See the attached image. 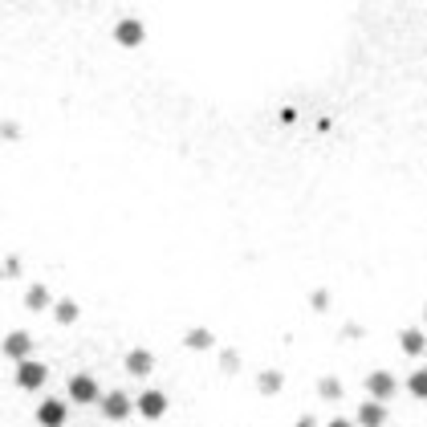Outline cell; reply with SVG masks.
<instances>
[{
  "label": "cell",
  "mask_w": 427,
  "mask_h": 427,
  "mask_svg": "<svg viewBox=\"0 0 427 427\" xmlns=\"http://www.w3.org/2000/svg\"><path fill=\"white\" fill-rule=\"evenodd\" d=\"M114 41H119L122 49H135L147 41V24L139 21V17H122L119 24H114Z\"/></svg>",
  "instance_id": "cell-1"
},
{
  "label": "cell",
  "mask_w": 427,
  "mask_h": 427,
  "mask_svg": "<svg viewBox=\"0 0 427 427\" xmlns=\"http://www.w3.org/2000/svg\"><path fill=\"white\" fill-rule=\"evenodd\" d=\"M45 379H49V366L37 362V358H29V362L17 366V387L21 391H37V387H45Z\"/></svg>",
  "instance_id": "cell-2"
},
{
  "label": "cell",
  "mask_w": 427,
  "mask_h": 427,
  "mask_svg": "<svg viewBox=\"0 0 427 427\" xmlns=\"http://www.w3.org/2000/svg\"><path fill=\"white\" fill-rule=\"evenodd\" d=\"M366 391H370V399H391L395 391H399V382H395V375H387V370H375V375H366Z\"/></svg>",
  "instance_id": "cell-3"
},
{
  "label": "cell",
  "mask_w": 427,
  "mask_h": 427,
  "mask_svg": "<svg viewBox=\"0 0 427 427\" xmlns=\"http://www.w3.org/2000/svg\"><path fill=\"white\" fill-rule=\"evenodd\" d=\"M29 350H33V338H29L24 330H13L8 338H4V354L13 358L17 366H21V362H29Z\"/></svg>",
  "instance_id": "cell-4"
},
{
  "label": "cell",
  "mask_w": 427,
  "mask_h": 427,
  "mask_svg": "<svg viewBox=\"0 0 427 427\" xmlns=\"http://www.w3.org/2000/svg\"><path fill=\"white\" fill-rule=\"evenodd\" d=\"M135 407L142 411V419H163L167 395H163V391H142L139 399H135Z\"/></svg>",
  "instance_id": "cell-5"
},
{
  "label": "cell",
  "mask_w": 427,
  "mask_h": 427,
  "mask_svg": "<svg viewBox=\"0 0 427 427\" xmlns=\"http://www.w3.org/2000/svg\"><path fill=\"white\" fill-rule=\"evenodd\" d=\"M70 399H77V403H94L98 399V382L90 379V375H73L70 379Z\"/></svg>",
  "instance_id": "cell-6"
},
{
  "label": "cell",
  "mask_w": 427,
  "mask_h": 427,
  "mask_svg": "<svg viewBox=\"0 0 427 427\" xmlns=\"http://www.w3.org/2000/svg\"><path fill=\"white\" fill-rule=\"evenodd\" d=\"M130 407H135V403H130L122 391H110V395L102 399V411H106V419H126V415H130Z\"/></svg>",
  "instance_id": "cell-7"
},
{
  "label": "cell",
  "mask_w": 427,
  "mask_h": 427,
  "mask_svg": "<svg viewBox=\"0 0 427 427\" xmlns=\"http://www.w3.org/2000/svg\"><path fill=\"white\" fill-rule=\"evenodd\" d=\"M358 424L362 427H382L387 424V407H382L379 399H366V403L358 407Z\"/></svg>",
  "instance_id": "cell-8"
},
{
  "label": "cell",
  "mask_w": 427,
  "mask_h": 427,
  "mask_svg": "<svg viewBox=\"0 0 427 427\" xmlns=\"http://www.w3.org/2000/svg\"><path fill=\"white\" fill-rule=\"evenodd\" d=\"M37 419H41V427H61V424H66V403L45 399V403L37 407Z\"/></svg>",
  "instance_id": "cell-9"
},
{
  "label": "cell",
  "mask_w": 427,
  "mask_h": 427,
  "mask_svg": "<svg viewBox=\"0 0 427 427\" xmlns=\"http://www.w3.org/2000/svg\"><path fill=\"white\" fill-rule=\"evenodd\" d=\"M126 370H130L135 379L151 375V370H155V354H151V350H130V354H126Z\"/></svg>",
  "instance_id": "cell-10"
},
{
  "label": "cell",
  "mask_w": 427,
  "mask_h": 427,
  "mask_svg": "<svg viewBox=\"0 0 427 427\" xmlns=\"http://www.w3.org/2000/svg\"><path fill=\"white\" fill-rule=\"evenodd\" d=\"M399 346H403V354H427V334L424 330H403L399 334Z\"/></svg>",
  "instance_id": "cell-11"
},
{
  "label": "cell",
  "mask_w": 427,
  "mask_h": 427,
  "mask_svg": "<svg viewBox=\"0 0 427 427\" xmlns=\"http://www.w3.org/2000/svg\"><path fill=\"white\" fill-rule=\"evenodd\" d=\"M24 306L33 309V313H41V309H49V306H53V301H49V289H45V285H33V289L24 293Z\"/></svg>",
  "instance_id": "cell-12"
},
{
  "label": "cell",
  "mask_w": 427,
  "mask_h": 427,
  "mask_svg": "<svg viewBox=\"0 0 427 427\" xmlns=\"http://www.w3.org/2000/svg\"><path fill=\"white\" fill-rule=\"evenodd\" d=\"M183 342H188V350H212V346H216V338L208 330H188Z\"/></svg>",
  "instance_id": "cell-13"
},
{
  "label": "cell",
  "mask_w": 427,
  "mask_h": 427,
  "mask_svg": "<svg viewBox=\"0 0 427 427\" xmlns=\"http://www.w3.org/2000/svg\"><path fill=\"white\" fill-rule=\"evenodd\" d=\"M53 317H57L61 326H73V322H77V301H57V306H53Z\"/></svg>",
  "instance_id": "cell-14"
},
{
  "label": "cell",
  "mask_w": 427,
  "mask_h": 427,
  "mask_svg": "<svg viewBox=\"0 0 427 427\" xmlns=\"http://www.w3.org/2000/svg\"><path fill=\"white\" fill-rule=\"evenodd\" d=\"M407 391H411V395H419V399H427V366H424V370H415V375L407 379Z\"/></svg>",
  "instance_id": "cell-15"
},
{
  "label": "cell",
  "mask_w": 427,
  "mask_h": 427,
  "mask_svg": "<svg viewBox=\"0 0 427 427\" xmlns=\"http://www.w3.org/2000/svg\"><path fill=\"white\" fill-rule=\"evenodd\" d=\"M281 375H277V370H264V375H261V379H257V387H261V391H264V395H269V391H281Z\"/></svg>",
  "instance_id": "cell-16"
},
{
  "label": "cell",
  "mask_w": 427,
  "mask_h": 427,
  "mask_svg": "<svg viewBox=\"0 0 427 427\" xmlns=\"http://www.w3.org/2000/svg\"><path fill=\"white\" fill-rule=\"evenodd\" d=\"M317 391H322V399H342V382L338 379H322Z\"/></svg>",
  "instance_id": "cell-17"
},
{
  "label": "cell",
  "mask_w": 427,
  "mask_h": 427,
  "mask_svg": "<svg viewBox=\"0 0 427 427\" xmlns=\"http://www.w3.org/2000/svg\"><path fill=\"white\" fill-rule=\"evenodd\" d=\"M309 306L317 309V313H326V309H330V293H326V289H313V293H309Z\"/></svg>",
  "instance_id": "cell-18"
},
{
  "label": "cell",
  "mask_w": 427,
  "mask_h": 427,
  "mask_svg": "<svg viewBox=\"0 0 427 427\" xmlns=\"http://www.w3.org/2000/svg\"><path fill=\"white\" fill-rule=\"evenodd\" d=\"M4 277H21V257H8L4 261Z\"/></svg>",
  "instance_id": "cell-19"
},
{
  "label": "cell",
  "mask_w": 427,
  "mask_h": 427,
  "mask_svg": "<svg viewBox=\"0 0 427 427\" xmlns=\"http://www.w3.org/2000/svg\"><path fill=\"white\" fill-rule=\"evenodd\" d=\"M326 427H354V424H350V419H330Z\"/></svg>",
  "instance_id": "cell-20"
},
{
  "label": "cell",
  "mask_w": 427,
  "mask_h": 427,
  "mask_svg": "<svg viewBox=\"0 0 427 427\" xmlns=\"http://www.w3.org/2000/svg\"><path fill=\"white\" fill-rule=\"evenodd\" d=\"M297 427H317V424H313V419L306 415V419H297Z\"/></svg>",
  "instance_id": "cell-21"
},
{
  "label": "cell",
  "mask_w": 427,
  "mask_h": 427,
  "mask_svg": "<svg viewBox=\"0 0 427 427\" xmlns=\"http://www.w3.org/2000/svg\"><path fill=\"white\" fill-rule=\"evenodd\" d=\"M424 313H427V309H424Z\"/></svg>",
  "instance_id": "cell-22"
}]
</instances>
